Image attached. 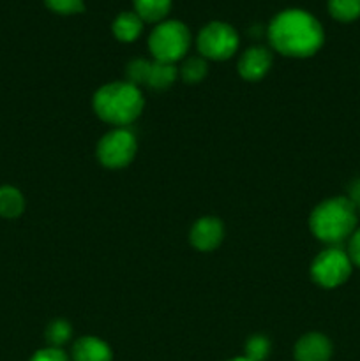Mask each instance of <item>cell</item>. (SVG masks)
Instances as JSON below:
<instances>
[{
  "label": "cell",
  "instance_id": "obj_1",
  "mask_svg": "<svg viewBox=\"0 0 360 361\" xmlns=\"http://www.w3.org/2000/svg\"><path fill=\"white\" fill-rule=\"evenodd\" d=\"M323 39L320 21L306 11H282L268 25V41L286 56L306 59L314 55L323 44Z\"/></svg>",
  "mask_w": 360,
  "mask_h": 361
},
{
  "label": "cell",
  "instance_id": "obj_2",
  "mask_svg": "<svg viewBox=\"0 0 360 361\" xmlns=\"http://www.w3.org/2000/svg\"><path fill=\"white\" fill-rule=\"evenodd\" d=\"M143 109V95L133 83L104 85L94 95V111L112 126H127L140 116Z\"/></svg>",
  "mask_w": 360,
  "mask_h": 361
},
{
  "label": "cell",
  "instance_id": "obj_3",
  "mask_svg": "<svg viewBox=\"0 0 360 361\" xmlns=\"http://www.w3.org/2000/svg\"><path fill=\"white\" fill-rule=\"evenodd\" d=\"M309 226L313 235L321 242H342L355 233V203L348 197H332V200L323 201L311 214Z\"/></svg>",
  "mask_w": 360,
  "mask_h": 361
},
{
  "label": "cell",
  "instance_id": "obj_4",
  "mask_svg": "<svg viewBox=\"0 0 360 361\" xmlns=\"http://www.w3.org/2000/svg\"><path fill=\"white\" fill-rule=\"evenodd\" d=\"M191 44V34L180 21H162L152 30L148 37V48L154 60L164 63H175L187 53Z\"/></svg>",
  "mask_w": 360,
  "mask_h": 361
},
{
  "label": "cell",
  "instance_id": "obj_5",
  "mask_svg": "<svg viewBox=\"0 0 360 361\" xmlns=\"http://www.w3.org/2000/svg\"><path fill=\"white\" fill-rule=\"evenodd\" d=\"M352 259L346 252L341 249H330L323 250L316 256L311 267V277L321 288H337V286L344 284L348 281L349 274H352Z\"/></svg>",
  "mask_w": 360,
  "mask_h": 361
},
{
  "label": "cell",
  "instance_id": "obj_6",
  "mask_svg": "<svg viewBox=\"0 0 360 361\" xmlns=\"http://www.w3.org/2000/svg\"><path fill=\"white\" fill-rule=\"evenodd\" d=\"M239 48V35L235 28L222 21L205 25L198 34V49L205 59L226 60Z\"/></svg>",
  "mask_w": 360,
  "mask_h": 361
},
{
  "label": "cell",
  "instance_id": "obj_7",
  "mask_svg": "<svg viewBox=\"0 0 360 361\" xmlns=\"http://www.w3.org/2000/svg\"><path fill=\"white\" fill-rule=\"evenodd\" d=\"M134 154H136V137L124 127L104 134L97 145V157L106 168H124L133 161Z\"/></svg>",
  "mask_w": 360,
  "mask_h": 361
},
{
  "label": "cell",
  "instance_id": "obj_8",
  "mask_svg": "<svg viewBox=\"0 0 360 361\" xmlns=\"http://www.w3.org/2000/svg\"><path fill=\"white\" fill-rule=\"evenodd\" d=\"M176 67L173 63L159 62V60H143L136 59L127 66V76L129 83L145 85L154 90H164L172 87L176 80Z\"/></svg>",
  "mask_w": 360,
  "mask_h": 361
},
{
  "label": "cell",
  "instance_id": "obj_9",
  "mask_svg": "<svg viewBox=\"0 0 360 361\" xmlns=\"http://www.w3.org/2000/svg\"><path fill=\"white\" fill-rule=\"evenodd\" d=\"M222 236H224L222 222L214 217H203L193 226L189 238L193 247H196L198 250H203V252H208V250H214L222 242Z\"/></svg>",
  "mask_w": 360,
  "mask_h": 361
},
{
  "label": "cell",
  "instance_id": "obj_10",
  "mask_svg": "<svg viewBox=\"0 0 360 361\" xmlns=\"http://www.w3.org/2000/svg\"><path fill=\"white\" fill-rule=\"evenodd\" d=\"M272 66V53L263 46L249 48L239 60V73L244 80L258 81L268 73Z\"/></svg>",
  "mask_w": 360,
  "mask_h": 361
},
{
  "label": "cell",
  "instance_id": "obj_11",
  "mask_svg": "<svg viewBox=\"0 0 360 361\" xmlns=\"http://www.w3.org/2000/svg\"><path fill=\"white\" fill-rule=\"evenodd\" d=\"M332 356V344L325 335L307 334L296 342V361H328Z\"/></svg>",
  "mask_w": 360,
  "mask_h": 361
},
{
  "label": "cell",
  "instance_id": "obj_12",
  "mask_svg": "<svg viewBox=\"0 0 360 361\" xmlns=\"http://www.w3.org/2000/svg\"><path fill=\"white\" fill-rule=\"evenodd\" d=\"M112 349L106 342L95 337H83L74 344V361H112Z\"/></svg>",
  "mask_w": 360,
  "mask_h": 361
},
{
  "label": "cell",
  "instance_id": "obj_13",
  "mask_svg": "<svg viewBox=\"0 0 360 361\" xmlns=\"http://www.w3.org/2000/svg\"><path fill=\"white\" fill-rule=\"evenodd\" d=\"M112 28L119 41L131 42L143 30V20L136 13H122L115 18Z\"/></svg>",
  "mask_w": 360,
  "mask_h": 361
},
{
  "label": "cell",
  "instance_id": "obj_14",
  "mask_svg": "<svg viewBox=\"0 0 360 361\" xmlns=\"http://www.w3.org/2000/svg\"><path fill=\"white\" fill-rule=\"evenodd\" d=\"M136 14L143 21H161L172 9V0H133Z\"/></svg>",
  "mask_w": 360,
  "mask_h": 361
},
{
  "label": "cell",
  "instance_id": "obj_15",
  "mask_svg": "<svg viewBox=\"0 0 360 361\" xmlns=\"http://www.w3.org/2000/svg\"><path fill=\"white\" fill-rule=\"evenodd\" d=\"M25 210V200L14 187H0V215L7 219L18 217Z\"/></svg>",
  "mask_w": 360,
  "mask_h": 361
},
{
  "label": "cell",
  "instance_id": "obj_16",
  "mask_svg": "<svg viewBox=\"0 0 360 361\" xmlns=\"http://www.w3.org/2000/svg\"><path fill=\"white\" fill-rule=\"evenodd\" d=\"M328 11L339 21L360 18V0H328Z\"/></svg>",
  "mask_w": 360,
  "mask_h": 361
},
{
  "label": "cell",
  "instance_id": "obj_17",
  "mask_svg": "<svg viewBox=\"0 0 360 361\" xmlns=\"http://www.w3.org/2000/svg\"><path fill=\"white\" fill-rule=\"evenodd\" d=\"M71 335H73V328H71V324L67 323V321L56 319L49 323L48 330H46V341L52 344V348L60 349V345L66 344V342L69 341Z\"/></svg>",
  "mask_w": 360,
  "mask_h": 361
},
{
  "label": "cell",
  "instance_id": "obj_18",
  "mask_svg": "<svg viewBox=\"0 0 360 361\" xmlns=\"http://www.w3.org/2000/svg\"><path fill=\"white\" fill-rule=\"evenodd\" d=\"M180 74H182V80L186 83H198L205 78L207 74V63H205L203 59H189L180 69Z\"/></svg>",
  "mask_w": 360,
  "mask_h": 361
},
{
  "label": "cell",
  "instance_id": "obj_19",
  "mask_svg": "<svg viewBox=\"0 0 360 361\" xmlns=\"http://www.w3.org/2000/svg\"><path fill=\"white\" fill-rule=\"evenodd\" d=\"M270 353V342L268 338L256 335V337L249 338L246 344V358L253 361H263Z\"/></svg>",
  "mask_w": 360,
  "mask_h": 361
},
{
  "label": "cell",
  "instance_id": "obj_20",
  "mask_svg": "<svg viewBox=\"0 0 360 361\" xmlns=\"http://www.w3.org/2000/svg\"><path fill=\"white\" fill-rule=\"evenodd\" d=\"M44 2L49 9L60 14L81 13L85 7L83 0H44Z\"/></svg>",
  "mask_w": 360,
  "mask_h": 361
},
{
  "label": "cell",
  "instance_id": "obj_21",
  "mask_svg": "<svg viewBox=\"0 0 360 361\" xmlns=\"http://www.w3.org/2000/svg\"><path fill=\"white\" fill-rule=\"evenodd\" d=\"M30 361H69L67 360L66 353L59 348H48L42 349V351H37L34 356H32Z\"/></svg>",
  "mask_w": 360,
  "mask_h": 361
},
{
  "label": "cell",
  "instance_id": "obj_22",
  "mask_svg": "<svg viewBox=\"0 0 360 361\" xmlns=\"http://www.w3.org/2000/svg\"><path fill=\"white\" fill-rule=\"evenodd\" d=\"M348 256L352 259L353 264L360 267V229L355 231L349 238V249H348Z\"/></svg>",
  "mask_w": 360,
  "mask_h": 361
},
{
  "label": "cell",
  "instance_id": "obj_23",
  "mask_svg": "<svg viewBox=\"0 0 360 361\" xmlns=\"http://www.w3.org/2000/svg\"><path fill=\"white\" fill-rule=\"evenodd\" d=\"M229 361H253V360H249V358H246V356H242V358H233V360H229Z\"/></svg>",
  "mask_w": 360,
  "mask_h": 361
},
{
  "label": "cell",
  "instance_id": "obj_24",
  "mask_svg": "<svg viewBox=\"0 0 360 361\" xmlns=\"http://www.w3.org/2000/svg\"><path fill=\"white\" fill-rule=\"evenodd\" d=\"M355 204H359V207H360V197H359V200H356V201H355Z\"/></svg>",
  "mask_w": 360,
  "mask_h": 361
}]
</instances>
